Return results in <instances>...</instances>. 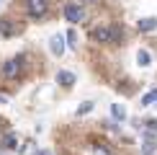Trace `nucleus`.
Segmentation results:
<instances>
[{"instance_id":"nucleus-1","label":"nucleus","mask_w":157,"mask_h":155,"mask_svg":"<svg viewBox=\"0 0 157 155\" xmlns=\"http://www.w3.org/2000/svg\"><path fill=\"white\" fill-rule=\"evenodd\" d=\"M95 39L98 42H106V44H116L121 39V31L116 26H103V29H95Z\"/></svg>"},{"instance_id":"nucleus-2","label":"nucleus","mask_w":157,"mask_h":155,"mask_svg":"<svg viewBox=\"0 0 157 155\" xmlns=\"http://www.w3.org/2000/svg\"><path fill=\"white\" fill-rule=\"evenodd\" d=\"M82 18H85V10L80 8V5H75V3H67V5H64V21L80 23Z\"/></svg>"},{"instance_id":"nucleus-3","label":"nucleus","mask_w":157,"mask_h":155,"mask_svg":"<svg viewBox=\"0 0 157 155\" xmlns=\"http://www.w3.org/2000/svg\"><path fill=\"white\" fill-rule=\"evenodd\" d=\"M26 5H29V16L31 18H41L44 13H47V0H26Z\"/></svg>"},{"instance_id":"nucleus-4","label":"nucleus","mask_w":157,"mask_h":155,"mask_svg":"<svg viewBox=\"0 0 157 155\" xmlns=\"http://www.w3.org/2000/svg\"><path fill=\"white\" fill-rule=\"evenodd\" d=\"M18 70H21V62H18V60H8V62L3 65V70H0V73H3V78L13 80V78H18Z\"/></svg>"},{"instance_id":"nucleus-5","label":"nucleus","mask_w":157,"mask_h":155,"mask_svg":"<svg viewBox=\"0 0 157 155\" xmlns=\"http://www.w3.org/2000/svg\"><path fill=\"white\" fill-rule=\"evenodd\" d=\"M64 39H67V36H59V34L49 39V49H52V54H57V57L64 54V47H67V44H64Z\"/></svg>"},{"instance_id":"nucleus-6","label":"nucleus","mask_w":157,"mask_h":155,"mask_svg":"<svg viewBox=\"0 0 157 155\" xmlns=\"http://www.w3.org/2000/svg\"><path fill=\"white\" fill-rule=\"evenodd\" d=\"M57 83H62L64 88H72L75 85V75L70 73V70H59V73H57Z\"/></svg>"},{"instance_id":"nucleus-7","label":"nucleus","mask_w":157,"mask_h":155,"mask_svg":"<svg viewBox=\"0 0 157 155\" xmlns=\"http://www.w3.org/2000/svg\"><path fill=\"white\" fill-rule=\"evenodd\" d=\"M0 34H3V36L16 34V26H13V21H10V18H0Z\"/></svg>"},{"instance_id":"nucleus-8","label":"nucleus","mask_w":157,"mask_h":155,"mask_svg":"<svg viewBox=\"0 0 157 155\" xmlns=\"http://www.w3.org/2000/svg\"><path fill=\"white\" fill-rule=\"evenodd\" d=\"M36 153H39V150H36V142H34V140H26L23 147L18 150V155H36Z\"/></svg>"},{"instance_id":"nucleus-9","label":"nucleus","mask_w":157,"mask_h":155,"mask_svg":"<svg viewBox=\"0 0 157 155\" xmlns=\"http://www.w3.org/2000/svg\"><path fill=\"white\" fill-rule=\"evenodd\" d=\"M157 29V18H142L139 21V31H155Z\"/></svg>"},{"instance_id":"nucleus-10","label":"nucleus","mask_w":157,"mask_h":155,"mask_svg":"<svg viewBox=\"0 0 157 155\" xmlns=\"http://www.w3.org/2000/svg\"><path fill=\"white\" fill-rule=\"evenodd\" d=\"M149 60H152V57H149V52H147V49H139V52H136V62H139L142 67H147Z\"/></svg>"},{"instance_id":"nucleus-11","label":"nucleus","mask_w":157,"mask_h":155,"mask_svg":"<svg viewBox=\"0 0 157 155\" xmlns=\"http://www.w3.org/2000/svg\"><path fill=\"white\" fill-rule=\"evenodd\" d=\"M111 114H113V119H119V121L126 119V111H124V106H119V103H113V106H111Z\"/></svg>"},{"instance_id":"nucleus-12","label":"nucleus","mask_w":157,"mask_h":155,"mask_svg":"<svg viewBox=\"0 0 157 155\" xmlns=\"http://www.w3.org/2000/svg\"><path fill=\"white\" fill-rule=\"evenodd\" d=\"M152 103L157 106V88H155V90H149L144 98H142V106H152Z\"/></svg>"},{"instance_id":"nucleus-13","label":"nucleus","mask_w":157,"mask_h":155,"mask_svg":"<svg viewBox=\"0 0 157 155\" xmlns=\"http://www.w3.org/2000/svg\"><path fill=\"white\" fill-rule=\"evenodd\" d=\"M16 134H13V132H8V134H5V137H3V147H8V150H13V147H16Z\"/></svg>"},{"instance_id":"nucleus-14","label":"nucleus","mask_w":157,"mask_h":155,"mask_svg":"<svg viewBox=\"0 0 157 155\" xmlns=\"http://www.w3.org/2000/svg\"><path fill=\"white\" fill-rule=\"evenodd\" d=\"M85 155H111V153L106 150V147H101V145H95V147H90V150L85 153Z\"/></svg>"},{"instance_id":"nucleus-15","label":"nucleus","mask_w":157,"mask_h":155,"mask_svg":"<svg viewBox=\"0 0 157 155\" xmlns=\"http://www.w3.org/2000/svg\"><path fill=\"white\" fill-rule=\"evenodd\" d=\"M88 111H93V101H85L80 109H77V116H82V114H88Z\"/></svg>"},{"instance_id":"nucleus-16","label":"nucleus","mask_w":157,"mask_h":155,"mask_svg":"<svg viewBox=\"0 0 157 155\" xmlns=\"http://www.w3.org/2000/svg\"><path fill=\"white\" fill-rule=\"evenodd\" d=\"M67 44L70 47H77V34L75 31H67Z\"/></svg>"},{"instance_id":"nucleus-17","label":"nucleus","mask_w":157,"mask_h":155,"mask_svg":"<svg viewBox=\"0 0 157 155\" xmlns=\"http://www.w3.org/2000/svg\"><path fill=\"white\" fill-rule=\"evenodd\" d=\"M142 147H144V153H155V147H157V145H155V140H147Z\"/></svg>"},{"instance_id":"nucleus-18","label":"nucleus","mask_w":157,"mask_h":155,"mask_svg":"<svg viewBox=\"0 0 157 155\" xmlns=\"http://www.w3.org/2000/svg\"><path fill=\"white\" fill-rule=\"evenodd\" d=\"M36 155H52V153H49V150H39Z\"/></svg>"},{"instance_id":"nucleus-19","label":"nucleus","mask_w":157,"mask_h":155,"mask_svg":"<svg viewBox=\"0 0 157 155\" xmlns=\"http://www.w3.org/2000/svg\"><path fill=\"white\" fill-rule=\"evenodd\" d=\"M0 103H5V96H0Z\"/></svg>"},{"instance_id":"nucleus-20","label":"nucleus","mask_w":157,"mask_h":155,"mask_svg":"<svg viewBox=\"0 0 157 155\" xmlns=\"http://www.w3.org/2000/svg\"><path fill=\"white\" fill-rule=\"evenodd\" d=\"M144 155H155V153H144Z\"/></svg>"}]
</instances>
